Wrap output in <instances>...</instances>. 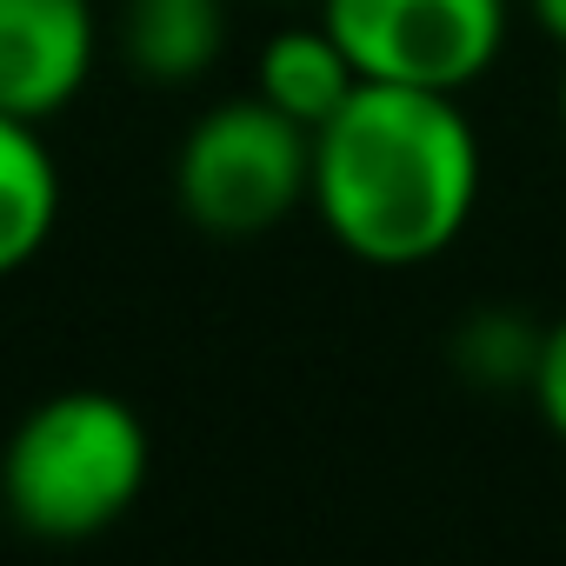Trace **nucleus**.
<instances>
[{
  "label": "nucleus",
  "mask_w": 566,
  "mask_h": 566,
  "mask_svg": "<svg viewBox=\"0 0 566 566\" xmlns=\"http://www.w3.org/2000/svg\"><path fill=\"white\" fill-rule=\"evenodd\" d=\"M480 134L460 94L360 81L314 127V213L340 253L380 273L440 260L480 207Z\"/></svg>",
  "instance_id": "nucleus-1"
},
{
  "label": "nucleus",
  "mask_w": 566,
  "mask_h": 566,
  "mask_svg": "<svg viewBox=\"0 0 566 566\" xmlns=\"http://www.w3.org/2000/svg\"><path fill=\"white\" fill-rule=\"evenodd\" d=\"M154 473V433L134 400L67 387L21 413L0 447V513L28 539L74 546L120 526Z\"/></svg>",
  "instance_id": "nucleus-2"
},
{
  "label": "nucleus",
  "mask_w": 566,
  "mask_h": 566,
  "mask_svg": "<svg viewBox=\"0 0 566 566\" xmlns=\"http://www.w3.org/2000/svg\"><path fill=\"white\" fill-rule=\"evenodd\" d=\"M314 200V127L260 94L213 101L174 147V207L213 240H260Z\"/></svg>",
  "instance_id": "nucleus-3"
},
{
  "label": "nucleus",
  "mask_w": 566,
  "mask_h": 566,
  "mask_svg": "<svg viewBox=\"0 0 566 566\" xmlns=\"http://www.w3.org/2000/svg\"><path fill=\"white\" fill-rule=\"evenodd\" d=\"M360 81L467 94L506 54V0H321Z\"/></svg>",
  "instance_id": "nucleus-4"
},
{
  "label": "nucleus",
  "mask_w": 566,
  "mask_h": 566,
  "mask_svg": "<svg viewBox=\"0 0 566 566\" xmlns=\"http://www.w3.org/2000/svg\"><path fill=\"white\" fill-rule=\"evenodd\" d=\"M107 54L101 0H0V107L21 120L67 114Z\"/></svg>",
  "instance_id": "nucleus-5"
},
{
  "label": "nucleus",
  "mask_w": 566,
  "mask_h": 566,
  "mask_svg": "<svg viewBox=\"0 0 566 566\" xmlns=\"http://www.w3.org/2000/svg\"><path fill=\"white\" fill-rule=\"evenodd\" d=\"M107 48L147 87H193L227 54V0H120Z\"/></svg>",
  "instance_id": "nucleus-6"
},
{
  "label": "nucleus",
  "mask_w": 566,
  "mask_h": 566,
  "mask_svg": "<svg viewBox=\"0 0 566 566\" xmlns=\"http://www.w3.org/2000/svg\"><path fill=\"white\" fill-rule=\"evenodd\" d=\"M61 227V167L41 140V120L0 107V280L41 260Z\"/></svg>",
  "instance_id": "nucleus-7"
},
{
  "label": "nucleus",
  "mask_w": 566,
  "mask_h": 566,
  "mask_svg": "<svg viewBox=\"0 0 566 566\" xmlns=\"http://www.w3.org/2000/svg\"><path fill=\"white\" fill-rule=\"evenodd\" d=\"M354 87H360V67H354V54L334 41L327 21L280 28V34L253 54V94L273 101L280 114H294L301 127L334 120Z\"/></svg>",
  "instance_id": "nucleus-8"
},
{
  "label": "nucleus",
  "mask_w": 566,
  "mask_h": 566,
  "mask_svg": "<svg viewBox=\"0 0 566 566\" xmlns=\"http://www.w3.org/2000/svg\"><path fill=\"white\" fill-rule=\"evenodd\" d=\"M453 360L467 380H486V387H526L533 380V360H539V334L520 321V314H473L453 340Z\"/></svg>",
  "instance_id": "nucleus-9"
},
{
  "label": "nucleus",
  "mask_w": 566,
  "mask_h": 566,
  "mask_svg": "<svg viewBox=\"0 0 566 566\" xmlns=\"http://www.w3.org/2000/svg\"><path fill=\"white\" fill-rule=\"evenodd\" d=\"M539 420L553 427V440H566V314L539 334V360H533V380H526Z\"/></svg>",
  "instance_id": "nucleus-10"
},
{
  "label": "nucleus",
  "mask_w": 566,
  "mask_h": 566,
  "mask_svg": "<svg viewBox=\"0 0 566 566\" xmlns=\"http://www.w3.org/2000/svg\"><path fill=\"white\" fill-rule=\"evenodd\" d=\"M533 8V21H539V34H553L559 48H566V0H526Z\"/></svg>",
  "instance_id": "nucleus-11"
},
{
  "label": "nucleus",
  "mask_w": 566,
  "mask_h": 566,
  "mask_svg": "<svg viewBox=\"0 0 566 566\" xmlns=\"http://www.w3.org/2000/svg\"><path fill=\"white\" fill-rule=\"evenodd\" d=\"M559 134H566V67H559Z\"/></svg>",
  "instance_id": "nucleus-12"
},
{
  "label": "nucleus",
  "mask_w": 566,
  "mask_h": 566,
  "mask_svg": "<svg viewBox=\"0 0 566 566\" xmlns=\"http://www.w3.org/2000/svg\"><path fill=\"white\" fill-rule=\"evenodd\" d=\"M280 8H321V0H280Z\"/></svg>",
  "instance_id": "nucleus-13"
}]
</instances>
